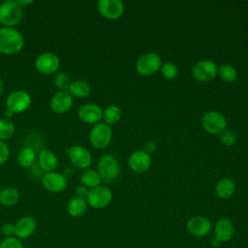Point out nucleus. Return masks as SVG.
Wrapping results in <instances>:
<instances>
[{
	"label": "nucleus",
	"mask_w": 248,
	"mask_h": 248,
	"mask_svg": "<svg viewBox=\"0 0 248 248\" xmlns=\"http://www.w3.org/2000/svg\"><path fill=\"white\" fill-rule=\"evenodd\" d=\"M24 46L22 34L15 27H0V52L12 55L19 52Z\"/></svg>",
	"instance_id": "nucleus-1"
},
{
	"label": "nucleus",
	"mask_w": 248,
	"mask_h": 248,
	"mask_svg": "<svg viewBox=\"0 0 248 248\" xmlns=\"http://www.w3.org/2000/svg\"><path fill=\"white\" fill-rule=\"evenodd\" d=\"M23 16L22 7L15 0H6L0 4V23L3 26L14 27Z\"/></svg>",
	"instance_id": "nucleus-2"
},
{
	"label": "nucleus",
	"mask_w": 248,
	"mask_h": 248,
	"mask_svg": "<svg viewBox=\"0 0 248 248\" xmlns=\"http://www.w3.org/2000/svg\"><path fill=\"white\" fill-rule=\"evenodd\" d=\"M97 171L101 177V180L107 183L112 182L119 175V162L114 156L110 154H105L98 161Z\"/></svg>",
	"instance_id": "nucleus-3"
},
{
	"label": "nucleus",
	"mask_w": 248,
	"mask_h": 248,
	"mask_svg": "<svg viewBox=\"0 0 248 248\" xmlns=\"http://www.w3.org/2000/svg\"><path fill=\"white\" fill-rule=\"evenodd\" d=\"M162 58L156 52H145L136 62V71L141 76H150L161 69Z\"/></svg>",
	"instance_id": "nucleus-4"
},
{
	"label": "nucleus",
	"mask_w": 248,
	"mask_h": 248,
	"mask_svg": "<svg viewBox=\"0 0 248 248\" xmlns=\"http://www.w3.org/2000/svg\"><path fill=\"white\" fill-rule=\"evenodd\" d=\"M112 139V132L110 126L104 122L95 124L89 133V140L93 147L97 149H103L107 147Z\"/></svg>",
	"instance_id": "nucleus-5"
},
{
	"label": "nucleus",
	"mask_w": 248,
	"mask_h": 248,
	"mask_svg": "<svg viewBox=\"0 0 248 248\" xmlns=\"http://www.w3.org/2000/svg\"><path fill=\"white\" fill-rule=\"evenodd\" d=\"M87 204L96 209H102L108 206L112 200V192L106 186H97L89 189L85 198Z\"/></svg>",
	"instance_id": "nucleus-6"
},
{
	"label": "nucleus",
	"mask_w": 248,
	"mask_h": 248,
	"mask_svg": "<svg viewBox=\"0 0 248 248\" xmlns=\"http://www.w3.org/2000/svg\"><path fill=\"white\" fill-rule=\"evenodd\" d=\"M202 128L211 135H220L227 127L226 117L217 110L205 112L202 118Z\"/></svg>",
	"instance_id": "nucleus-7"
},
{
	"label": "nucleus",
	"mask_w": 248,
	"mask_h": 248,
	"mask_svg": "<svg viewBox=\"0 0 248 248\" xmlns=\"http://www.w3.org/2000/svg\"><path fill=\"white\" fill-rule=\"evenodd\" d=\"M32 99L30 94L25 90H16L9 94L6 99V109L13 113L25 111L31 105Z\"/></svg>",
	"instance_id": "nucleus-8"
},
{
	"label": "nucleus",
	"mask_w": 248,
	"mask_h": 248,
	"mask_svg": "<svg viewBox=\"0 0 248 248\" xmlns=\"http://www.w3.org/2000/svg\"><path fill=\"white\" fill-rule=\"evenodd\" d=\"M218 67L217 65L209 59H203L197 62L191 71L194 79L204 82L212 80L217 76Z\"/></svg>",
	"instance_id": "nucleus-9"
},
{
	"label": "nucleus",
	"mask_w": 248,
	"mask_h": 248,
	"mask_svg": "<svg viewBox=\"0 0 248 248\" xmlns=\"http://www.w3.org/2000/svg\"><path fill=\"white\" fill-rule=\"evenodd\" d=\"M65 151L71 163L78 169H88L92 163V156L90 151L82 145H72L66 148Z\"/></svg>",
	"instance_id": "nucleus-10"
},
{
	"label": "nucleus",
	"mask_w": 248,
	"mask_h": 248,
	"mask_svg": "<svg viewBox=\"0 0 248 248\" xmlns=\"http://www.w3.org/2000/svg\"><path fill=\"white\" fill-rule=\"evenodd\" d=\"M36 70L44 75L54 74L60 67V59L57 54L53 52H43L39 54L35 59Z\"/></svg>",
	"instance_id": "nucleus-11"
},
{
	"label": "nucleus",
	"mask_w": 248,
	"mask_h": 248,
	"mask_svg": "<svg viewBox=\"0 0 248 248\" xmlns=\"http://www.w3.org/2000/svg\"><path fill=\"white\" fill-rule=\"evenodd\" d=\"M97 9L100 15L107 19H117L124 13V4L121 0H99Z\"/></svg>",
	"instance_id": "nucleus-12"
},
{
	"label": "nucleus",
	"mask_w": 248,
	"mask_h": 248,
	"mask_svg": "<svg viewBox=\"0 0 248 248\" xmlns=\"http://www.w3.org/2000/svg\"><path fill=\"white\" fill-rule=\"evenodd\" d=\"M42 184L45 189L52 193L63 192L68 185V178L57 171L46 172L42 176Z\"/></svg>",
	"instance_id": "nucleus-13"
},
{
	"label": "nucleus",
	"mask_w": 248,
	"mask_h": 248,
	"mask_svg": "<svg viewBox=\"0 0 248 248\" xmlns=\"http://www.w3.org/2000/svg\"><path fill=\"white\" fill-rule=\"evenodd\" d=\"M186 229L193 236L203 237L209 234L212 225L211 222L203 216H193L187 221Z\"/></svg>",
	"instance_id": "nucleus-14"
},
{
	"label": "nucleus",
	"mask_w": 248,
	"mask_h": 248,
	"mask_svg": "<svg viewBox=\"0 0 248 248\" xmlns=\"http://www.w3.org/2000/svg\"><path fill=\"white\" fill-rule=\"evenodd\" d=\"M73 106V96L68 90H58L55 92L49 102L50 109L58 114L67 112Z\"/></svg>",
	"instance_id": "nucleus-15"
},
{
	"label": "nucleus",
	"mask_w": 248,
	"mask_h": 248,
	"mask_svg": "<svg viewBox=\"0 0 248 248\" xmlns=\"http://www.w3.org/2000/svg\"><path fill=\"white\" fill-rule=\"evenodd\" d=\"M78 117L84 123L97 124L103 118V109L97 104H84L78 109Z\"/></svg>",
	"instance_id": "nucleus-16"
},
{
	"label": "nucleus",
	"mask_w": 248,
	"mask_h": 248,
	"mask_svg": "<svg viewBox=\"0 0 248 248\" xmlns=\"http://www.w3.org/2000/svg\"><path fill=\"white\" fill-rule=\"evenodd\" d=\"M151 162V156L143 150L134 151L128 159L130 169L137 173L145 172L150 168Z\"/></svg>",
	"instance_id": "nucleus-17"
},
{
	"label": "nucleus",
	"mask_w": 248,
	"mask_h": 248,
	"mask_svg": "<svg viewBox=\"0 0 248 248\" xmlns=\"http://www.w3.org/2000/svg\"><path fill=\"white\" fill-rule=\"evenodd\" d=\"M37 221L31 216H23L15 223V236L20 240L27 239L36 232Z\"/></svg>",
	"instance_id": "nucleus-18"
},
{
	"label": "nucleus",
	"mask_w": 248,
	"mask_h": 248,
	"mask_svg": "<svg viewBox=\"0 0 248 248\" xmlns=\"http://www.w3.org/2000/svg\"><path fill=\"white\" fill-rule=\"evenodd\" d=\"M234 234V227L232 222L228 218L219 219L214 226V237L221 243L230 241Z\"/></svg>",
	"instance_id": "nucleus-19"
},
{
	"label": "nucleus",
	"mask_w": 248,
	"mask_h": 248,
	"mask_svg": "<svg viewBox=\"0 0 248 248\" xmlns=\"http://www.w3.org/2000/svg\"><path fill=\"white\" fill-rule=\"evenodd\" d=\"M39 165L46 172L54 171L58 166V158L51 150L42 149L39 153Z\"/></svg>",
	"instance_id": "nucleus-20"
},
{
	"label": "nucleus",
	"mask_w": 248,
	"mask_h": 248,
	"mask_svg": "<svg viewBox=\"0 0 248 248\" xmlns=\"http://www.w3.org/2000/svg\"><path fill=\"white\" fill-rule=\"evenodd\" d=\"M87 202L85 198L74 197L72 198L67 204V212L70 216L74 218L81 217L87 210Z\"/></svg>",
	"instance_id": "nucleus-21"
},
{
	"label": "nucleus",
	"mask_w": 248,
	"mask_h": 248,
	"mask_svg": "<svg viewBox=\"0 0 248 248\" xmlns=\"http://www.w3.org/2000/svg\"><path fill=\"white\" fill-rule=\"evenodd\" d=\"M234 192L235 183L230 177L221 178L215 186V193L220 199H229L234 194Z\"/></svg>",
	"instance_id": "nucleus-22"
},
{
	"label": "nucleus",
	"mask_w": 248,
	"mask_h": 248,
	"mask_svg": "<svg viewBox=\"0 0 248 248\" xmlns=\"http://www.w3.org/2000/svg\"><path fill=\"white\" fill-rule=\"evenodd\" d=\"M68 91L72 96H75L77 98H85L90 94L91 86L85 80L76 79L71 82Z\"/></svg>",
	"instance_id": "nucleus-23"
},
{
	"label": "nucleus",
	"mask_w": 248,
	"mask_h": 248,
	"mask_svg": "<svg viewBox=\"0 0 248 248\" xmlns=\"http://www.w3.org/2000/svg\"><path fill=\"white\" fill-rule=\"evenodd\" d=\"M79 178H80L81 184L86 186L88 189H92L94 187L99 186L102 181L98 171L89 168L81 171Z\"/></svg>",
	"instance_id": "nucleus-24"
},
{
	"label": "nucleus",
	"mask_w": 248,
	"mask_h": 248,
	"mask_svg": "<svg viewBox=\"0 0 248 248\" xmlns=\"http://www.w3.org/2000/svg\"><path fill=\"white\" fill-rule=\"evenodd\" d=\"M122 117L121 108L116 105H109L103 110L104 123L108 126L115 125L120 121Z\"/></svg>",
	"instance_id": "nucleus-25"
},
{
	"label": "nucleus",
	"mask_w": 248,
	"mask_h": 248,
	"mask_svg": "<svg viewBox=\"0 0 248 248\" xmlns=\"http://www.w3.org/2000/svg\"><path fill=\"white\" fill-rule=\"evenodd\" d=\"M19 199L18 191L14 187H6L0 191V204L4 206L15 205Z\"/></svg>",
	"instance_id": "nucleus-26"
},
{
	"label": "nucleus",
	"mask_w": 248,
	"mask_h": 248,
	"mask_svg": "<svg viewBox=\"0 0 248 248\" xmlns=\"http://www.w3.org/2000/svg\"><path fill=\"white\" fill-rule=\"evenodd\" d=\"M36 160V152L31 147H23L17 154V162L22 168H30Z\"/></svg>",
	"instance_id": "nucleus-27"
},
{
	"label": "nucleus",
	"mask_w": 248,
	"mask_h": 248,
	"mask_svg": "<svg viewBox=\"0 0 248 248\" xmlns=\"http://www.w3.org/2000/svg\"><path fill=\"white\" fill-rule=\"evenodd\" d=\"M217 75L221 78L222 80L226 82H232L237 78L236 69L230 64H223L218 67Z\"/></svg>",
	"instance_id": "nucleus-28"
},
{
	"label": "nucleus",
	"mask_w": 248,
	"mask_h": 248,
	"mask_svg": "<svg viewBox=\"0 0 248 248\" xmlns=\"http://www.w3.org/2000/svg\"><path fill=\"white\" fill-rule=\"evenodd\" d=\"M15 124L9 118H0V140L4 141L14 136Z\"/></svg>",
	"instance_id": "nucleus-29"
},
{
	"label": "nucleus",
	"mask_w": 248,
	"mask_h": 248,
	"mask_svg": "<svg viewBox=\"0 0 248 248\" xmlns=\"http://www.w3.org/2000/svg\"><path fill=\"white\" fill-rule=\"evenodd\" d=\"M53 82L58 90H68L72 80L68 73L64 71H60V72H57L56 75L54 76Z\"/></svg>",
	"instance_id": "nucleus-30"
},
{
	"label": "nucleus",
	"mask_w": 248,
	"mask_h": 248,
	"mask_svg": "<svg viewBox=\"0 0 248 248\" xmlns=\"http://www.w3.org/2000/svg\"><path fill=\"white\" fill-rule=\"evenodd\" d=\"M162 76L167 79H173L178 75V68L175 64L171 62H166L161 66Z\"/></svg>",
	"instance_id": "nucleus-31"
},
{
	"label": "nucleus",
	"mask_w": 248,
	"mask_h": 248,
	"mask_svg": "<svg viewBox=\"0 0 248 248\" xmlns=\"http://www.w3.org/2000/svg\"><path fill=\"white\" fill-rule=\"evenodd\" d=\"M219 136H220V141L226 146H232L236 142V135L232 130L226 129Z\"/></svg>",
	"instance_id": "nucleus-32"
},
{
	"label": "nucleus",
	"mask_w": 248,
	"mask_h": 248,
	"mask_svg": "<svg viewBox=\"0 0 248 248\" xmlns=\"http://www.w3.org/2000/svg\"><path fill=\"white\" fill-rule=\"evenodd\" d=\"M0 248H24L22 241L16 236L5 237L0 242Z\"/></svg>",
	"instance_id": "nucleus-33"
},
{
	"label": "nucleus",
	"mask_w": 248,
	"mask_h": 248,
	"mask_svg": "<svg viewBox=\"0 0 248 248\" xmlns=\"http://www.w3.org/2000/svg\"><path fill=\"white\" fill-rule=\"evenodd\" d=\"M10 156L9 146L2 140H0V165L4 164Z\"/></svg>",
	"instance_id": "nucleus-34"
},
{
	"label": "nucleus",
	"mask_w": 248,
	"mask_h": 248,
	"mask_svg": "<svg viewBox=\"0 0 248 248\" xmlns=\"http://www.w3.org/2000/svg\"><path fill=\"white\" fill-rule=\"evenodd\" d=\"M1 232L6 237L15 236V224L7 222L1 226Z\"/></svg>",
	"instance_id": "nucleus-35"
},
{
	"label": "nucleus",
	"mask_w": 248,
	"mask_h": 248,
	"mask_svg": "<svg viewBox=\"0 0 248 248\" xmlns=\"http://www.w3.org/2000/svg\"><path fill=\"white\" fill-rule=\"evenodd\" d=\"M156 147H157V144L154 140H147L143 143V149L142 150L150 155L151 153H153L156 150Z\"/></svg>",
	"instance_id": "nucleus-36"
},
{
	"label": "nucleus",
	"mask_w": 248,
	"mask_h": 248,
	"mask_svg": "<svg viewBox=\"0 0 248 248\" xmlns=\"http://www.w3.org/2000/svg\"><path fill=\"white\" fill-rule=\"evenodd\" d=\"M88 192H89V189H88L86 186L82 185V184L78 185V186H77V188H76V194H77V196H78V197L86 198V196H87Z\"/></svg>",
	"instance_id": "nucleus-37"
},
{
	"label": "nucleus",
	"mask_w": 248,
	"mask_h": 248,
	"mask_svg": "<svg viewBox=\"0 0 248 248\" xmlns=\"http://www.w3.org/2000/svg\"><path fill=\"white\" fill-rule=\"evenodd\" d=\"M74 169L73 168H71V167H67V168H65V170H64V171H63V174H64V176L66 177V178H69V177H71L73 174H74Z\"/></svg>",
	"instance_id": "nucleus-38"
},
{
	"label": "nucleus",
	"mask_w": 248,
	"mask_h": 248,
	"mask_svg": "<svg viewBox=\"0 0 248 248\" xmlns=\"http://www.w3.org/2000/svg\"><path fill=\"white\" fill-rule=\"evenodd\" d=\"M17 4L20 6V7H24V6H28L30 4L33 3L32 0H17L16 1Z\"/></svg>",
	"instance_id": "nucleus-39"
},
{
	"label": "nucleus",
	"mask_w": 248,
	"mask_h": 248,
	"mask_svg": "<svg viewBox=\"0 0 248 248\" xmlns=\"http://www.w3.org/2000/svg\"><path fill=\"white\" fill-rule=\"evenodd\" d=\"M210 243H211V246H212V247H218V246L221 244V242H220L217 238H215V237H213V238L211 239Z\"/></svg>",
	"instance_id": "nucleus-40"
},
{
	"label": "nucleus",
	"mask_w": 248,
	"mask_h": 248,
	"mask_svg": "<svg viewBox=\"0 0 248 248\" xmlns=\"http://www.w3.org/2000/svg\"><path fill=\"white\" fill-rule=\"evenodd\" d=\"M3 92H4V82H3L2 79L0 78V97L2 96Z\"/></svg>",
	"instance_id": "nucleus-41"
},
{
	"label": "nucleus",
	"mask_w": 248,
	"mask_h": 248,
	"mask_svg": "<svg viewBox=\"0 0 248 248\" xmlns=\"http://www.w3.org/2000/svg\"><path fill=\"white\" fill-rule=\"evenodd\" d=\"M13 112L12 111H10V110H8V109H6V111H5V116H7V117H12L13 116Z\"/></svg>",
	"instance_id": "nucleus-42"
},
{
	"label": "nucleus",
	"mask_w": 248,
	"mask_h": 248,
	"mask_svg": "<svg viewBox=\"0 0 248 248\" xmlns=\"http://www.w3.org/2000/svg\"><path fill=\"white\" fill-rule=\"evenodd\" d=\"M0 212H1V208H0Z\"/></svg>",
	"instance_id": "nucleus-43"
},
{
	"label": "nucleus",
	"mask_w": 248,
	"mask_h": 248,
	"mask_svg": "<svg viewBox=\"0 0 248 248\" xmlns=\"http://www.w3.org/2000/svg\"><path fill=\"white\" fill-rule=\"evenodd\" d=\"M0 242H1V240H0Z\"/></svg>",
	"instance_id": "nucleus-44"
}]
</instances>
